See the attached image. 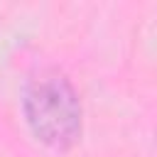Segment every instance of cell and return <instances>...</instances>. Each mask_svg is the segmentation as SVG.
I'll use <instances>...</instances> for the list:
<instances>
[{"instance_id": "1", "label": "cell", "mask_w": 157, "mask_h": 157, "mask_svg": "<svg viewBox=\"0 0 157 157\" xmlns=\"http://www.w3.org/2000/svg\"><path fill=\"white\" fill-rule=\"evenodd\" d=\"M22 113L32 135L54 150H69L81 137V101L59 69H39L27 78Z\"/></svg>"}]
</instances>
